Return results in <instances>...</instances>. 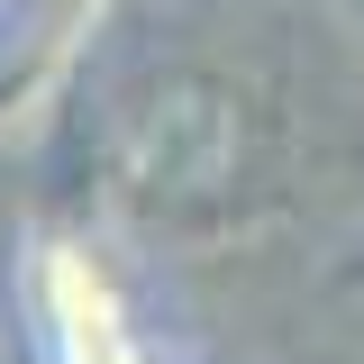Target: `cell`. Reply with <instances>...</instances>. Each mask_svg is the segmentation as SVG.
<instances>
[{"label":"cell","instance_id":"1","mask_svg":"<svg viewBox=\"0 0 364 364\" xmlns=\"http://www.w3.org/2000/svg\"><path fill=\"white\" fill-rule=\"evenodd\" d=\"M46 318H55V355L64 364H146L128 310L109 291V273L91 264L82 246H55L46 255Z\"/></svg>","mask_w":364,"mask_h":364}]
</instances>
